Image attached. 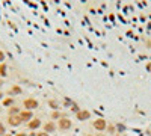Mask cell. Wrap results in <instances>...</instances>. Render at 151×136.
Returning <instances> with one entry per match:
<instances>
[{
	"label": "cell",
	"mask_w": 151,
	"mask_h": 136,
	"mask_svg": "<svg viewBox=\"0 0 151 136\" xmlns=\"http://www.w3.org/2000/svg\"><path fill=\"white\" fill-rule=\"evenodd\" d=\"M23 107L27 109V110L38 109L40 107V101H38L36 98H33V97H27V98H24V101H23Z\"/></svg>",
	"instance_id": "cell-1"
},
{
	"label": "cell",
	"mask_w": 151,
	"mask_h": 136,
	"mask_svg": "<svg viewBox=\"0 0 151 136\" xmlns=\"http://www.w3.org/2000/svg\"><path fill=\"white\" fill-rule=\"evenodd\" d=\"M71 127H73V122H71V119H70V118L62 117L60 119H58V129H59V130L65 132V130H70Z\"/></svg>",
	"instance_id": "cell-2"
},
{
	"label": "cell",
	"mask_w": 151,
	"mask_h": 136,
	"mask_svg": "<svg viewBox=\"0 0 151 136\" xmlns=\"http://www.w3.org/2000/svg\"><path fill=\"white\" fill-rule=\"evenodd\" d=\"M92 126H94V129H95L97 132H103V130H106V127H107V122H106L104 118H97V119H94Z\"/></svg>",
	"instance_id": "cell-3"
},
{
	"label": "cell",
	"mask_w": 151,
	"mask_h": 136,
	"mask_svg": "<svg viewBox=\"0 0 151 136\" xmlns=\"http://www.w3.org/2000/svg\"><path fill=\"white\" fill-rule=\"evenodd\" d=\"M42 130L47 132V133H53L58 130V124L55 121H45L44 124H42Z\"/></svg>",
	"instance_id": "cell-4"
},
{
	"label": "cell",
	"mask_w": 151,
	"mask_h": 136,
	"mask_svg": "<svg viewBox=\"0 0 151 136\" xmlns=\"http://www.w3.org/2000/svg\"><path fill=\"white\" fill-rule=\"evenodd\" d=\"M8 122H9V126H12V127H18V126L23 124L20 115H8Z\"/></svg>",
	"instance_id": "cell-5"
},
{
	"label": "cell",
	"mask_w": 151,
	"mask_h": 136,
	"mask_svg": "<svg viewBox=\"0 0 151 136\" xmlns=\"http://www.w3.org/2000/svg\"><path fill=\"white\" fill-rule=\"evenodd\" d=\"M76 118H77L79 121H86V119L91 118V112H89V110H86V109H80L79 112L76 114Z\"/></svg>",
	"instance_id": "cell-6"
},
{
	"label": "cell",
	"mask_w": 151,
	"mask_h": 136,
	"mask_svg": "<svg viewBox=\"0 0 151 136\" xmlns=\"http://www.w3.org/2000/svg\"><path fill=\"white\" fill-rule=\"evenodd\" d=\"M20 118H21L23 122H29L33 118V112H32V110H27V109H23L20 112Z\"/></svg>",
	"instance_id": "cell-7"
},
{
	"label": "cell",
	"mask_w": 151,
	"mask_h": 136,
	"mask_svg": "<svg viewBox=\"0 0 151 136\" xmlns=\"http://www.w3.org/2000/svg\"><path fill=\"white\" fill-rule=\"evenodd\" d=\"M41 126H42V122H41V119H40V118H32V119L27 122V127H29L30 130H33V132H35V130H38Z\"/></svg>",
	"instance_id": "cell-8"
},
{
	"label": "cell",
	"mask_w": 151,
	"mask_h": 136,
	"mask_svg": "<svg viewBox=\"0 0 151 136\" xmlns=\"http://www.w3.org/2000/svg\"><path fill=\"white\" fill-rule=\"evenodd\" d=\"M21 92H23V89H21L20 85H12L11 89H9V95H20Z\"/></svg>",
	"instance_id": "cell-9"
},
{
	"label": "cell",
	"mask_w": 151,
	"mask_h": 136,
	"mask_svg": "<svg viewBox=\"0 0 151 136\" xmlns=\"http://www.w3.org/2000/svg\"><path fill=\"white\" fill-rule=\"evenodd\" d=\"M20 112H21V107L18 106H11L8 109V115H20Z\"/></svg>",
	"instance_id": "cell-10"
},
{
	"label": "cell",
	"mask_w": 151,
	"mask_h": 136,
	"mask_svg": "<svg viewBox=\"0 0 151 136\" xmlns=\"http://www.w3.org/2000/svg\"><path fill=\"white\" fill-rule=\"evenodd\" d=\"M0 76H2V77H6L8 76V65L5 62L0 64Z\"/></svg>",
	"instance_id": "cell-11"
},
{
	"label": "cell",
	"mask_w": 151,
	"mask_h": 136,
	"mask_svg": "<svg viewBox=\"0 0 151 136\" xmlns=\"http://www.w3.org/2000/svg\"><path fill=\"white\" fill-rule=\"evenodd\" d=\"M48 106L52 107L53 110H58V109H59V103H58L56 100H50V101H48Z\"/></svg>",
	"instance_id": "cell-12"
},
{
	"label": "cell",
	"mask_w": 151,
	"mask_h": 136,
	"mask_svg": "<svg viewBox=\"0 0 151 136\" xmlns=\"http://www.w3.org/2000/svg\"><path fill=\"white\" fill-rule=\"evenodd\" d=\"M3 106H14V100H12V97H8V98H5L3 100Z\"/></svg>",
	"instance_id": "cell-13"
},
{
	"label": "cell",
	"mask_w": 151,
	"mask_h": 136,
	"mask_svg": "<svg viewBox=\"0 0 151 136\" xmlns=\"http://www.w3.org/2000/svg\"><path fill=\"white\" fill-rule=\"evenodd\" d=\"M52 118H53V119H60V118H62V115H60L59 110H55V112L52 114Z\"/></svg>",
	"instance_id": "cell-14"
},
{
	"label": "cell",
	"mask_w": 151,
	"mask_h": 136,
	"mask_svg": "<svg viewBox=\"0 0 151 136\" xmlns=\"http://www.w3.org/2000/svg\"><path fill=\"white\" fill-rule=\"evenodd\" d=\"M6 135V129H5V124L0 121V136H5Z\"/></svg>",
	"instance_id": "cell-15"
},
{
	"label": "cell",
	"mask_w": 151,
	"mask_h": 136,
	"mask_svg": "<svg viewBox=\"0 0 151 136\" xmlns=\"http://www.w3.org/2000/svg\"><path fill=\"white\" fill-rule=\"evenodd\" d=\"M5 62V53H3V50H0V64H3Z\"/></svg>",
	"instance_id": "cell-16"
},
{
	"label": "cell",
	"mask_w": 151,
	"mask_h": 136,
	"mask_svg": "<svg viewBox=\"0 0 151 136\" xmlns=\"http://www.w3.org/2000/svg\"><path fill=\"white\" fill-rule=\"evenodd\" d=\"M36 136H50V133H47V132H44V130H42V132H38V133H36Z\"/></svg>",
	"instance_id": "cell-17"
},
{
	"label": "cell",
	"mask_w": 151,
	"mask_h": 136,
	"mask_svg": "<svg viewBox=\"0 0 151 136\" xmlns=\"http://www.w3.org/2000/svg\"><path fill=\"white\" fill-rule=\"evenodd\" d=\"M15 136H27V135H26V133H24V132H20V133H17Z\"/></svg>",
	"instance_id": "cell-18"
},
{
	"label": "cell",
	"mask_w": 151,
	"mask_h": 136,
	"mask_svg": "<svg viewBox=\"0 0 151 136\" xmlns=\"http://www.w3.org/2000/svg\"><path fill=\"white\" fill-rule=\"evenodd\" d=\"M0 98H3V92L2 91H0Z\"/></svg>",
	"instance_id": "cell-19"
},
{
	"label": "cell",
	"mask_w": 151,
	"mask_h": 136,
	"mask_svg": "<svg viewBox=\"0 0 151 136\" xmlns=\"http://www.w3.org/2000/svg\"><path fill=\"white\" fill-rule=\"evenodd\" d=\"M5 136H14V135H11V133H6V135H5Z\"/></svg>",
	"instance_id": "cell-20"
},
{
	"label": "cell",
	"mask_w": 151,
	"mask_h": 136,
	"mask_svg": "<svg viewBox=\"0 0 151 136\" xmlns=\"http://www.w3.org/2000/svg\"><path fill=\"white\" fill-rule=\"evenodd\" d=\"M88 136H94V135H88Z\"/></svg>",
	"instance_id": "cell-21"
},
{
	"label": "cell",
	"mask_w": 151,
	"mask_h": 136,
	"mask_svg": "<svg viewBox=\"0 0 151 136\" xmlns=\"http://www.w3.org/2000/svg\"><path fill=\"white\" fill-rule=\"evenodd\" d=\"M0 86H2V83H0Z\"/></svg>",
	"instance_id": "cell-22"
}]
</instances>
